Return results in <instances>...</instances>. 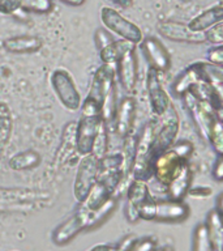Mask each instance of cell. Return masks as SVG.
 I'll return each instance as SVG.
<instances>
[{"mask_svg":"<svg viewBox=\"0 0 223 251\" xmlns=\"http://www.w3.org/2000/svg\"><path fill=\"white\" fill-rule=\"evenodd\" d=\"M4 50L9 54H34L43 47V41L35 35H17L3 42Z\"/></svg>","mask_w":223,"mask_h":251,"instance_id":"23","label":"cell"},{"mask_svg":"<svg viewBox=\"0 0 223 251\" xmlns=\"http://www.w3.org/2000/svg\"><path fill=\"white\" fill-rule=\"evenodd\" d=\"M193 182V172L189 162L184 164L176 173L174 178L166 186L167 198L172 200H184L188 195L189 188L192 187Z\"/></svg>","mask_w":223,"mask_h":251,"instance_id":"21","label":"cell"},{"mask_svg":"<svg viewBox=\"0 0 223 251\" xmlns=\"http://www.w3.org/2000/svg\"><path fill=\"white\" fill-rule=\"evenodd\" d=\"M13 131V117L7 102L0 101V153L5 152Z\"/></svg>","mask_w":223,"mask_h":251,"instance_id":"26","label":"cell"},{"mask_svg":"<svg viewBox=\"0 0 223 251\" xmlns=\"http://www.w3.org/2000/svg\"><path fill=\"white\" fill-rule=\"evenodd\" d=\"M51 200V195L33 188L0 187V211L30 212L41 209Z\"/></svg>","mask_w":223,"mask_h":251,"instance_id":"1","label":"cell"},{"mask_svg":"<svg viewBox=\"0 0 223 251\" xmlns=\"http://www.w3.org/2000/svg\"><path fill=\"white\" fill-rule=\"evenodd\" d=\"M223 215L218 212L215 208H211L207 212L206 219H205V226H206L207 234L210 238L214 251H223V225H222Z\"/></svg>","mask_w":223,"mask_h":251,"instance_id":"25","label":"cell"},{"mask_svg":"<svg viewBox=\"0 0 223 251\" xmlns=\"http://www.w3.org/2000/svg\"><path fill=\"white\" fill-rule=\"evenodd\" d=\"M221 21H223V5L222 1H218L217 4L206 8L205 11L195 16L188 23V26L195 31H205Z\"/></svg>","mask_w":223,"mask_h":251,"instance_id":"24","label":"cell"},{"mask_svg":"<svg viewBox=\"0 0 223 251\" xmlns=\"http://www.w3.org/2000/svg\"><path fill=\"white\" fill-rule=\"evenodd\" d=\"M191 216V208L184 200L156 199L154 220L158 223H183Z\"/></svg>","mask_w":223,"mask_h":251,"instance_id":"17","label":"cell"},{"mask_svg":"<svg viewBox=\"0 0 223 251\" xmlns=\"http://www.w3.org/2000/svg\"><path fill=\"white\" fill-rule=\"evenodd\" d=\"M123 179L125 182H129L132 179V169L134 164V157H136V135H128L123 139Z\"/></svg>","mask_w":223,"mask_h":251,"instance_id":"28","label":"cell"},{"mask_svg":"<svg viewBox=\"0 0 223 251\" xmlns=\"http://www.w3.org/2000/svg\"><path fill=\"white\" fill-rule=\"evenodd\" d=\"M138 45L150 68H154L159 74H166L171 68V55L159 39L146 37Z\"/></svg>","mask_w":223,"mask_h":251,"instance_id":"13","label":"cell"},{"mask_svg":"<svg viewBox=\"0 0 223 251\" xmlns=\"http://www.w3.org/2000/svg\"><path fill=\"white\" fill-rule=\"evenodd\" d=\"M136 238V235H127V237H124V238L121 239L120 242L117 243L116 246H111V251H129V249H131L132 243L134 242V239Z\"/></svg>","mask_w":223,"mask_h":251,"instance_id":"43","label":"cell"},{"mask_svg":"<svg viewBox=\"0 0 223 251\" xmlns=\"http://www.w3.org/2000/svg\"><path fill=\"white\" fill-rule=\"evenodd\" d=\"M109 144H110V129L109 127L105 125V122H102L99 131H98L97 136L94 139L93 148H91V153L95 158H101L109 153Z\"/></svg>","mask_w":223,"mask_h":251,"instance_id":"32","label":"cell"},{"mask_svg":"<svg viewBox=\"0 0 223 251\" xmlns=\"http://www.w3.org/2000/svg\"><path fill=\"white\" fill-rule=\"evenodd\" d=\"M125 194H127V201H125L124 207L125 219H127L128 223L134 224L140 220L138 209H140L141 204L152 196L150 188L148 186V182L131 179L128 186H127Z\"/></svg>","mask_w":223,"mask_h":251,"instance_id":"16","label":"cell"},{"mask_svg":"<svg viewBox=\"0 0 223 251\" xmlns=\"http://www.w3.org/2000/svg\"><path fill=\"white\" fill-rule=\"evenodd\" d=\"M158 246V242L154 237H141L136 238L129 251H153Z\"/></svg>","mask_w":223,"mask_h":251,"instance_id":"37","label":"cell"},{"mask_svg":"<svg viewBox=\"0 0 223 251\" xmlns=\"http://www.w3.org/2000/svg\"><path fill=\"white\" fill-rule=\"evenodd\" d=\"M213 194V190L209 186H195V187L189 188L188 191V195L195 196V198H199V199H205V198H209Z\"/></svg>","mask_w":223,"mask_h":251,"instance_id":"42","label":"cell"},{"mask_svg":"<svg viewBox=\"0 0 223 251\" xmlns=\"http://www.w3.org/2000/svg\"><path fill=\"white\" fill-rule=\"evenodd\" d=\"M20 0H0V13L1 15H15L20 11Z\"/></svg>","mask_w":223,"mask_h":251,"instance_id":"40","label":"cell"},{"mask_svg":"<svg viewBox=\"0 0 223 251\" xmlns=\"http://www.w3.org/2000/svg\"><path fill=\"white\" fill-rule=\"evenodd\" d=\"M211 176L217 182L223 180V154H217L211 168Z\"/></svg>","mask_w":223,"mask_h":251,"instance_id":"41","label":"cell"},{"mask_svg":"<svg viewBox=\"0 0 223 251\" xmlns=\"http://www.w3.org/2000/svg\"><path fill=\"white\" fill-rule=\"evenodd\" d=\"M98 179V158L93 154L81 156L73 182V196L78 204L86 199L91 187Z\"/></svg>","mask_w":223,"mask_h":251,"instance_id":"9","label":"cell"},{"mask_svg":"<svg viewBox=\"0 0 223 251\" xmlns=\"http://www.w3.org/2000/svg\"><path fill=\"white\" fill-rule=\"evenodd\" d=\"M136 117V101L131 96H125L117 102L116 114H115V121H113L112 131L116 133V136L120 139L131 135L133 123Z\"/></svg>","mask_w":223,"mask_h":251,"instance_id":"18","label":"cell"},{"mask_svg":"<svg viewBox=\"0 0 223 251\" xmlns=\"http://www.w3.org/2000/svg\"><path fill=\"white\" fill-rule=\"evenodd\" d=\"M205 35V43H210L211 46L223 45V21L215 24L207 30L203 31Z\"/></svg>","mask_w":223,"mask_h":251,"instance_id":"35","label":"cell"},{"mask_svg":"<svg viewBox=\"0 0 223 251\" xmlns=\"http://www.w3.org/2000/svg\"><path fill=\"white\" fill-rule=\"evenodd\" d=\"M160 118L159 128H156V137H154V145H153V157L160 154L164 151H167L175 141L178 133H179L180 119L179 114L176 111L175 106L170 105L168 109Z\"/></svg>","mask_w":223,"mask_h":251,"instance_id":"8","label":"cell"},{"mask_svg":"<svg viewBox=\"0 0 223 251\" xmlns=\"http://www.w3.org/2000/svg\"><path fill=\"white\" fill-rule=\"evenodd\" d=\"M50 82L55 96L67 110H70V111L80 110L82 102L81 96L74 84L73 77L70 76L68 71L63 68L54 70L51 72Z\"/></svg>","mask_w":223,"mask_h":251,"instance_id":"6","label":"cell"},{"mask_svg":"<svg viewBox=\"0 0 223 251\" xmlns=\"http://www.w3.org/2000/svg\"><path fill=\"white\" fill-rule=\"evenodd\" d=\"M21 7L23 12L29 13H37V15H46L50 13L54 8V1L52 0H20Z\"/></svg>","mask_w":223,"mask_h":251,"instance_id":"34","label":"cell"},{"mask_svg":"<svg viewBox=\"0 0 223 251\" xmlns=\"http://www.w3.org/2000/svg\"><path fill=\"white\" fill-rule=\"evenodd\" d=\"M101 115H80L76 122V149L78 156H86L91 153L94 139L102 125Z\"/></svg>","mask_w":223,"mask_h":251,"instance_id":"11","label":"cell"},{"mask_svg":"<svg viewBox=\"0 0 223 251\" xmlns=\"http://www.w3.org/2000/svg\"><path fill=\"white\" fill-rule=\"evenodd\" d=\"M154 213H156V198L150 196L141 204L140 209H138V215H140V220L153 221L154 220Z\"/></svg>","mask_w":223,"mask_h":251,"instance_id":"38","label":"cell"},{"mask_svg":"<svg viewBox=\"0 0 223 251\" xmlns=\"http://www.w3.org/2000/svg\"><path fill=\"white\" fill-rule=\"evenodd\" d=\"M77 153L76 149V121H70L66 123L62 132V140L56 152V160L60 165L69 164L73 161L74 154ZM78 154V153H77Z\"/></svg>","mask_w":223,"mask_h":251,"instance_id":"22","label":"cell"},{"mask_svg":"<svg viewBox=\"0 0 223 251\" xmlns=\"http://www.w3.org/2000/svg\"><path fill=\"white\" fill-rule=\"evenodd\" d=\"M89 251H111V246L106 245V243H101V245H95V246H93Z\"/></svg>","mask_w":223,"mask_h":251,"instance_id":"45","label":"cell"},{"mask_svg":"<svg viewBox=\"0 0 223 251\" xmlns=\"http://www.w3.org/2000/svg\"><path fill=\"white\" fill-rule=\"evenodd\" d=\"M222 200H223V194H219L218 198H217V201H215V209L218 212H221L223 215V203H222Z\"/></svg>","mask_w":223,"mask_h":251,"instance_id":"46","label":"cell"},{"mask_svg":"<svg viewBox=\"0 0 223 251\" xmlns=\"http://www.w3.org/2000/svg\"><path fill=\"white\" fill-rule=\"evenodd\" d=\"M156 30L163 38L176 43H205L203 31H195L188 26V24L180 21H160L156 25Z\"/></svg>","mask_w":223,"mask_h":251,"instance_id":"12","label":"cell"},{"mask_svg":"<svg viewBox=\"0 0 223 251\" xmlns=\"http://www.w3.org/2000/svg\"><path fill=\"white\" fill-rule=\"evenodd\" d=\"M181 100L185 105V109L191 115L192 121L195 123L196 128L199 131L200 136L207 140V136H209V132H210L214 122L217 121V118L221 117L217 115V113L211 109L209 103L200 101L199 98L195 97L191 92L184 94Z\"/></svg>","mask_w":223,"mask_h":251,"instance_id":"7","label":"cell"},{"mask_svg":"<svg viewBox=\"0 0 223 251\" xmlns=\"http://www.w3.org/2000/svg\"><path fill=\"white\" fill-rule=\"evenodd\" d=\"M156 137V126L149 122L136 135V157L132 169V179L148 182L153 178V145Z\"/></svg>","mask_w":223,"mask_h":251,"instance_id":"3","label":"cell"},{"mask_svg":"<svg viewBox=\"0 0 223 251\" xmlns=\"http://www.w3.org/2000/svg\"><path fill=\"white\" fill-rule=\"evenodd\" d=\"M187 162L189 161L181 160L171 148H168L167 151H164L156 157L154 164H153V178H156V182L162 184L166 190L168 182Z\"/></svg>","mask_w":223,"mask_h":251,"instance_id":"15","label":"cell"},{"mask_svg":"<svg viewBox=\"0 0 223 251\" xmlns=\"http://www.w3.org/2000/svg\"><path fill=\"white\" fill-rule=\"evenodd\" d=\"M153 251H174V249H172L171 246H162V247L156 246Z\"/></svg>","mask_w":223,"mask_h":251,"instance_id":"48","label":"cell"},{"mask_svg":"<svg viewBox=\"0 0 223 251\" xmlns=\"http://www.w3.org/2000/svg\"><path fill=\"white\" fill-rule=\"evenodd\" d=\"M207 143L211 145V148L215 152V154H223V119L217 118L214 125L211 127L209 136H207Z\"/></svg>","mask_w":223,"mask_h":251,"instance_id":"33","label":"cell"},{"mask_svg":"<svg viewBox=\"0 0 223 251\" xmlns=\"http://www.w3.org/2000/svg\"><path fill=\"white\" fill-rule=\"evenodd\" d=\"M116 85V76L113 67L109 64H102L95 70L90 84L88 97L81 102L80 110L84 115H101V109L103 106L107 94L113 86Z\"/></svg>","mask_w":223,"mask_h":251,"instance_id":"2","label":"cell"},{"mask_svg":"<svg viewBox=\"0 0 223 251\" xmlns=\"http://www.w3.org/2000/svg\"><path fill=\"white\" fill-rule=\"evenodd\" d=\"M111 1L121 8H128L132 4V0H111Z\"/></svg>","mask_w":223,"mask_h":251,"instance_id":"47","label":"cell"},{"mask_svg":"<svg viewBox=\"0 0 223 251\" xmlns=\"http://www.w3.org/2000/svg\"><path fill=\"white\" fill-rule=\"evenodd\" d=\"M123 173V154L121 152L106 153L98 160V176Z\"/></svg>","mask_w":223,"mask_h":251,"instance_id":"30","label":"cell"},{"mask_svg":"<svg viewBox=\"0 0 223 251\" xmlns=\"http://www.w3.org/2000/svg\"><path fill=\"white\" fill-rule=\"evenodd\" d=\"M94 41H95V46H97L102 64H109L111 67L115 66L117 55H119V41H115L112 34L109 30H106L105 27H99L95 30Z\"/></svg>","mask_w":223,"mask_h":251,"instance_id":"20","label":"cell"},{"mask_svg":"<svg viewBox=\"0 0 223 251\" xmlns=\"http://www.w3.org/2000/svg\"><path fill=\"white\" fill-rule=\"evenodd\" d=\"M192 251H214L205 224H197L192 234Z\"/></svg>","mask_w":223,"mask_h":251,"instance_id":"31","label":"cell"},{"mask_svg":"<svg viewBox=\"0 0 223 251\" xmlns=\"http://www.w3.org/2000/svg\"><path fill=\"white\" fill-rule=\"evenodd\" d=\"M59 1H62L67 5H70V7H81L85 4L86 0H59Z\"/></svg>","mask_w":223,"mask_h":251,"instance_id":"44","label":"cell"},{"mask_svg":"<svg viewBox=\"0 0 223 251\" xmlns=\"http://www.w3.org/2000/svg\"><path fill=\"white\" fill-rule=\"evenodd\" d=\"M170 148L184 161H189V158L193 154V144L189 140H185V139L174 141V144Z\"/></svg>","mask_w":223,"mask_h":251,"instance_id":"36","label":"cell"},{"mask_svg":"<svg viewBox=\"0 0 223 251\" xmlns=\"http://www.w3.org/2000/svg\"><path fill=\"white\" fill-rule=\"evenodd\" d=\"M88 217H89V211L80 205L77 211L73 212L68 219L55 227L51 234L52 242L58 246H64L70 241H73L82 230H86Z\"/></svg>","mask_w":223,"mask_h":251,"instance_id":"10","label":"cell"},{"mask_svg":"<svg viewBox=\"0 0 223 251\" xmlns=\"http://www.w3.org/2000/svg\"><path fill=\"white\" fill-rule=\"evenodd\" d=\"M203 82V62H195L184 68L171 85V93L175 97L181 98L185 93L199 82Z\"/></svg>","mask_w":223,"mask_h":251,"instance_id":"19","label":"cell"},{"mask_svg":"<svg viewBox=\"0 0 223 251\" xmlns=\"http://www.w3.org/2000/svg\"><path fill=\"white\" fill-rule=\"evenodd\" d=\"M146 89L152 113L158 118L162 117L168 106L171 105V98L162 85L159 72L150 67L146 74Z\"/></svg>","mask_w":223,"mask_h":251,"instance_id":"14","label":"cell"},{"mask_svg":"<svg viewBox=\"0 0 223 251\" xmlns=\"http://www.w3.org/2000/svg\"><path fill=\"white\" fill-rule=\"evenodd\" d=\"M41 161H42V157L37 151L27 149V151H23V152H20L15 156H12L8 161V165L12 170L21 172V170L37 168L41 164Z\"/></svg>","mask_w":223,"mask_h":251,"instance_id":"27","label":"cell"},{"mask_svg":"<svg viewBox=\"0 0 223 251\" xmlns=\"http://www.w3.org/2000/svg\"><path fill=\"white\" fill-rule=\"evenodd\" d=\"M99 17H101V21L106 30H109L111 34L117 35L123 41H127V42L133 43L137 46L144 38L140 26L132 21H129L128 19H125L124 16L119 11H116L115 8L107 7V5L102 7Z\"/></svg>","mask_w":223,"mask_h":251,"instance_id":"5","label":"cell"},{"mask_svg":"<svg viewBox=\"0 0 223 251\" xmlns=\"http://www.w3.org/2000/svg\"><path fill=\"white\" fill-rule=\"evenodd\" d=\"M115 76L125 93H132L138 81V62L136 45L127 41H119V55L113 66Z\"/></svg>","mask_w":223,"mask_h":251,"instance_id":"4","label":"cell"},{"mask_svg":"<svg viewBox=\"0 0 223 251\" xmlns=\"http://www.w3.org/2000/svg\"><path fill=\"white\" fill-rule=\"evenodd\" d=\"M117 199L115 198H110L106 200L105 203L101 204L99 207L89 212V217H88V224H86V230H91L94 227L99 226L102 223H105L106 219L109 217L116 208Z\"/></svg>","mask_w":223,"mask_h":251,"instance_id":"29","label":"cell"},{"mask_svg":"<svg viewBox=\"0 0 223 251\" xmlns=\"http://www.w3.org/2000/svg\"><path fill=\"white\" fill-rule=\"evenodd\" d=\"M206 59L207 62L214 64V66L222 67L223 64V45H218V46H211L209 50L206 51Z\"/></svg>","mask_w":223,"mask_h":251,"instance_id":"39","label":"cell"}]
</instances>
